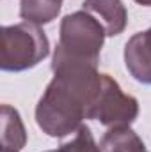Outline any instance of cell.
I'll list each match as a JSON object with an SVG mask.
<instances>
[{"instance_id":"obj_6","label":"cell","mask_w":151,"mask_h":152,"mask_svg":"<svg viewBox=\"0 0 151 152\" xmlns=\"http://www.w3.org/2000/svg\"><path fill=\"white\" fill-rule=\"evenodd\" d=\"M82 9L91 12L105 27L109 37L123 34L128 25V12L123 0H84Z\"/></svg>"},{"instance_id":"obj_4","label":"cell","mask_w":151,"mask_h":152,"mask_svg":"<svg viewBox=\"0 0 151 152\" xmlns=\"http://www.w3.org/2000/svg\"><path fill=\"white\" fill-rule=\"evenodd\" d=\"M139 117V101L124 94L110 75H101V90L94 106L93 120L105 127H128Z\"/></svg>"},{"instance_id":"obj_8","label":"cell","mask_w":151,"mask_h":152,"mask_svg":"<svg viewBox=\"0 0 151 152\" xmlns=\"http://www.w3.org/2000/svg\"><path fill=\"white\" fill-rule=\"evenodd\" d=\"M101 152H148L139 134L128 127H110L100 143Z\"/></svg>"},{"instance_id":"obj_10","label":"cell","mask_w":151,"mask_h":152,"mask_svg":"<svg viewBox=\"0 0 151 152\" xmlns=\"http://www.w3.org/2000/svg\"><path fill=\"white\" fill-rule=\"evenodd\" d=\"M46 152H101V149L98 147L91 127L84 124L76 133H73L71 140L61 143L55 151H46Z\"/></svg>"},{"instance_id":"obj_11","label":"cell","mask_w":151,"mask_h":152,"mask_svg":"<svg viewBox=\"0 0 151 152\" xmlns=\"http://www.w3.org/2000/svg\"><path fill=\"white\" fill-rule=\"evenodd\" d=\"M137 4H141V5H146V7H151V0H135Z\"/></svg>"},{"instance_id":"obj_1","label":"cell","mask_w":151,"mask_h":152,"mask_svg":"<svg viewBox=\"0 0 151 152\" xmlns=\"http://www.w3.org/2000/svg\"><path fill=\"white\" fill-rule=\"evenodd\" d=\"M53 78L36 106L39 129L52 138L76 133L84 120H93L101 90L98 66L85 62L52 60Z\"/></svg>"},{"instance_id":"obj_5","label":"cell","mask_w":151,"mask_h":152,"mask_svg":"<svg viewBox=\"0 0 151 152\" xmlns=\"http://www.w3.org/2000/svg\"><path fill=\"white\" fill-rule=\"evenodd\" d=\"M124 66L133 80L151 85V27L128 39L124 46Z\"/></svg>"},{"instance_id":"obj_3","label":"cell","mask_w":151,"mask_h":152,"mask_svg":"<svg viewBox=\"0 0 151 152\" xmlns=\"http://www.w3.org/2000/svg\"><path fill=\"white\" fill-rule=\"evenodd\" d=\"M50 53V41L36 23L21 21L2 28V71L21 73L36 67Z\"/></svg>"},{"instance_id":"obj_9","label":"cell","mask_w":151,"mask_h":152,"mask_svg":"<svg viewBox=\"0 0 151 152\" xmlns=\"http://www.w3.org/2000/svg\"><path fill=\"white\" fill-rule=\"evenodd\" d=\"M61 7L62 2L59 0H21L20 16L29 23L46 25L59 16Z\"/></svg>"},{"instance_id":"obj_7","label":"cell","mask_w":151,"mask_h":152,"mask_svg":"<svg viewBox=\"0 0 151 152\" xmlns=\"http://www.w3.org/2000/svg\"><path fill=\"white\" fill-rule=\"evenodd\" d=\"M2 152H20L27 143V129L20 112L9 104H2Z\"/></svg>"},{"instance_id":"obj_12","label":"cell","mask_w":151,"mask_h":152,"mask_svg":"<svg viewBox=\"0 0 151 152\" xmlns=\"http://www.w3.org/2000/svg\"><path fill=\"white\" fill-rule=\"evenodd\" d=\"M59 2H62V0H59Z\"/></svg>"},{"instance_id":"obj_2","label":"cell","mask_w":151,"mask_h":152,"mask_svg":"<svg viewBox=\"0 0 151 152\" xmlns=\"http://www.w3.org/2000/svg\"><path fill=\"white\" fill-rule=\"evenodd\" d=\"M105 37V27L91 12L82 9L66 14L61 21L59 42L52 60L85 62L98 66Z\"/></svg>"}]
</instances>
